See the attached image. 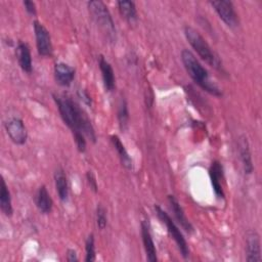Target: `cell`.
<instances>
[{
  "mask_svg": "<svg viewBox=\"0 0 262 262\" xmlns=\"http://www.w3.org/2000/svg\"><path fill=\"white\" fill-rule=\"evenodd\" d=\"M78 96L83 100L87 105H91V97L88 94V92L84 89H79L78 90Z\"/></svg>",
  "mask_w": 262,
  "mask_h": 262,
  "instance_id": "cell-27",
  "label": "cell"
},
{
  "mask_svg": "<svg viewBox=\"0 0 262 262\" xmlns=\"http://www.w3.org/2000/svg\"><path fill=\"white\" fill-rule=\"evenodd\" d=\"M34 32L36 38V45L38 53L41 56H51L52 54V42L48 30L38 20L33 23Z\"/></svg>",
  "mask_w": 262,
  "mask_h": 262,
  "instance_id": "cell-7",
  "label": "cell"
},
{
  "mask_svg": "<svg viewBox=\"0 0 262 262\" xmlns=\"http://www.w3.org/2000/svg\"><path fill=\"white\" fill-rule=\"evenodd\" d=\"M106 211L102 205H98L96 208V223L99 229H104L106 226Z\"/></svg>",
  "mask_w": 262,
  "mask_h": 262,
  "instance_id": "cell-24",
  "label": "cell"
},
{
  "mask_svg": "<svg viewBox=\"0 0 262 262\" xmlns=\"http://www.w3.org/2000/svg\"><path fill=\"white\" fill-rule=\"evenodd\" d=\"M209 175L212 183L213 190L217 198L223 199L224 198V191L221 184V179L223 178V168L222 165L218 161H214L210 167Z\"/></svg>",
  "mask_w": 262,
  "mask_h": 262,
  "instance_id": "cell-12",
  "label": "cell"
},
{
  "mask_svg": "<svg viewBox=\"0 0 262 262\" xmlns=\"http://www.w3.org/2000/svg\"><path fill=\"white\" fill-rule=\"evenodd\" d=\"M88 9L95 24L110 42H116V28L113 17L106 5L99 0H92L87 3Z\"/></svg>",
  "mask_w": 262,
  "mask_h": 262,
  "instance_id": "cell-3",
  "label": "cell"
},
{
  "mask_svg": "<svg viewBox=\"0 0 262 262\" xmlns=\"http://www.w3.org/2000/svg\"><path fill=\"white\" fill-rule=\"evenodd\" d=\"M155 210H156V213H157L158 217L161 219V221L163 223H165V225L168 229V232L170 233L172 238L175 241L182 257L187 258L189 256V249H188L187 243H186L185 238L183 237L181 231L179 230V228L175 224V222L171 219V217L159 205L155 206Z\"/></svg>",
  "mask_w": 262,
  "mask_h": 262,
  "instance_id": "cell-5",
  "label": "cell"
},
{
  "mask_svg": "<svg viewBox=\"0 0 262 262\" xmlns=\"http://www.w3.org/2000/svg\"><path fill=\"white\" fill-rule=\"evenodd\" d=\"M0 208L5 216L10 217L12 215L13 209L11 204L10 192L3 179L1 180V188H0Z\"/></svg>",
  "mask_w": 262,
  "mask_h": 262,
  "instance_id": "cell-20",
  "label": "cell"
},
{
  "mask_svg": "<svg viewBox=\"0 0 262 262\" xmlns=\"http://www.w3.org/2000/svg\"><path fill=\"white\" fill-rule=\"evenodd\" d=\"M141 237L143 243V248L146 254V259L149 262L157 261V250L155 247V243L150 233V227L146 220L141 221Z\"/></svg>",
  "mask_w": 262,
  "mask_h": 262,
  "instance_id": "cell-10",
  "label": "cell"
},
{
  "mask_svg": "<svg viewBox=\"0 0 262 262\" xmlns=\"http://www.w3.org/2000/svg\"><path fill=\"white\" fill-rule=\"evenodd\" d=\"M74 139L76 142V146L80 152H84L86 150V139L85 135L82 132H73Z\"/></svg>",
  "mask_w": 262,
  "mask_h": 262,
  "instance_id": "cell-25",
  "label": "cell"
},
{
  "mask_svg": "<svg viewBox=\"0 0 262 262\" xmlns=\"http://www.w3.org/2000/svg\"><path fill=\"white\" fill-rule=\"evenodd\" d=\"M53 99L57 105L62 121L72 132H82L85 136H88L95 142L96 135L92 124L80 106L68 96L53 95Z\"/></svg>",
  "mask_w": 262,
  "mask_h": 262,
  "instance_id": "cell-1",
  "label": "cell"
},
{
  "mask_svg": "<svg viewBox=\"0 0 262 262\" xmlns=\"http://www.w3.org/2000/svg\"><path fill=\"white\" fill-rule=\"evenodd\" d=\"M246 260L248 262H260L262 260L260 237L255 230H251L247 233Z\"/></svg>",
  "mask_w": 262,
  "mask_h": 262,
  "instance_id": "cell-9",
  "label": "cell"
},
{
  "mask_svg": "<svg viewBox=\"0 0 262 262\" xmlns=\"http://www.w3.org/2000/svg\"><path fill=\"white\" fill-rule=\"evenodd\" d=\"M75 73V69L64 62H58L54 66V78L60 86H70L74 81Z\"/></svg>",
  "mask_w": 262,
  "mask_h": 262,
  "instance_id": "cell-11",
  "label": "cell"
},
{
  "mask_svg": "<svg viewBox=\"0 0 262 262\" xmlns=\"http://www.w3.org/2000/svg\"><path fill=\"white\" fill-rule=\"evenodd\" d=\"M238 150H239V157H241V161L243 163L245 173L251 174L253 172L254 167H253L251 151H250V147H249V142L245 135H242L239 137Z\"/></svg>",
  "mask_w": 262,
  "mask_h": 262,
  "instance_id": "cell-15",
  "label": "cell"
},
{
  "mask_svg": "<svg viewBox=\"0 0 262 262\" xmlns=\"http://www.w3.org/2000/svg\"><path fill=\"white\" fill-rule=\"evenodd\" d=\"M15 55H16V58H17L20 69L24 72L31 74L32 70H33V63H32L31 51H30L28 44L24 43V42H19L16 46Z\"/></svg>",
  "mask_w": 262,
  "mask_h": 262,
  "instance_id": "cell-13",
  "label": "cell"
},
{
  "mask_svg": "<svg viewBox=\"0 0 262 262\" xmlns=\"http://www.w3.org/2000/svg\"><path fill=\"white\" fill-rule=\"evenodd\" d=\"M181 60L182 63L189 75V77L204 90L215 96H221L222 92L217 87V85L210 79L207 70L201 64L196 57L192 54L191 51L183 49L181 51Z\"/></svg>",
  "mask_w": 262,
  "mask_h": 262,
  "instance_id": "cell-2",
  "label": "cell"
},
{
  "mask_svg": "<svg viewBox=\"0 0 262 262\" xmlns=\"http://www.w3.org/2000/svg\"><path fill=\"white\" fill-rule=\"evenodd\" d=\"M5 130L11 141L15 144L21 145L27 141L28 132L21 119L12 118L8 120L5 123Z\"/></svg>",
  "mask_w": 262,
  "mask_h": 262,
  "instance_id": "cell-8",
  "label": "cell"
},
{
  "mask_svg": "<svg viewBox=\"0 0 262 262\" xmlns=\"http://www.w3.org/2000/svg\"><path fill=\"white\" fill-rule=\"evenodd\" d=\"M36 205L41 213L48 214L52 210L53 201L46 188L45 185L39 187L37 194H36Z\"/></svg>",
  "mask_w": 262,
  "mask_h": 262,
  "instance_id": "cell-17",
  "label": "cell"
},
{
  "mask_svg": "<svg viewBox=\"0 0 262 262\" xmlns=\"http://www.w3.org/2000/svg\"><path fill=\"white\" fill-rule=\"evenodd\" d=\"M184 35L190 46L195 50V52L204 61L215 69L220 68V60L218 56L213 52L210 45L195 29L189 26L184 27Z\"/></svg>",
  "mask_w": 262,
  "mask_h": 262,
  "instance_id": "cell-4",
  "label": "cell"
},
{
  "mask_svg": "<svg viewBox=\"0 0 262 262\" xmlns=\"http://www.w3.org/2000/svg\"><path fill=\"white\" fill-rule=\"evenodd\" d=\"M86 178H87V181H88V184H89L90 188H91L94 192H97L98 186H97V181H96V178H95L94 174H93L91 171H88V172L86 173Z\"/></svg>",
  "mask_w": 262,
  "mask_h": 262,
  "instance_id": "cell-26",
  "label": "cell"
},
{
  "mask_svg": "<svg viewBox=\"0 0 262 262\" xmlns=\"http://www.w3.org/2000/svg\"><path fill=\"white\" fill-rule=\"evenodd\" d=\"M98 63L104 88L106 89V91H113L115 89V73L111 63L102 55L99 57Z\"/></svg>",
  "mask_w": 262,
  "mask_h": 262,
  "instance_id": "cell-16",
  "label": "cell"
},
{
  "mask_svg": "<svg viewBox=\"0 0 262 262\" xmlns=\"http://www.w3.org/2000/svg\"><path fill=\"white\" fill-rule=\"evenodd\" d=\"M118 121L119 126L122 131H125L128 127L129 122V112H128V105L124 98L120 100L119 106H118Z\"/></svg>",
  "mask_w": 262,
  "mask_h": 262,
  "instance_id": "cell-22",
  "label": "cell"
},
{
  "mask_svg": "<svg viewBox=\"0 0 262 262\" xmlns=\"http://www.w3.org/2000/svg\"><path fill=\"white\" fill-rule=\"evenodd\" d=\"M210 4L222 19V21L229 28H236L239 24L237 14L234 10V6L231 1L228 0H216L211 1Z\"/></svg>",
  "mask_w": 262,
  "mask_h": 262,
  "instance_id": "cell-6",
  "label": "cell"
},
{
  "mask_svg": "<svg viewBox=\"0 0 262 262\" xmlns=\"http://www.w3.org/2000/svg\"><path fill=\"white\" fill-rule=\"evenodd\" d=\"M111 141H112L114 147L116 148V150L118 151L123 166L127 169H132V159L130 158L128 151L126 150V148H125L124 144L122 143L120 137L118 135H112L111 136Z\"/></svg>",
  "mask_w": 262,
  "mask_h": 262,
  "instance_id": "cell-21",
  "label": "cell"
},
{
  "mask_svg": "<svg viewBox=\"0 0 262 262\" xmlns=\"http://www.w3.org/2000/svg\"><path fill=\"white\" fill-rule=\"evenodd\" d=\"M168 201H169V204H170V207L174 213V216L176 218V220L179 222L180 226L185 230L187 231L188 233L192 232L193 231V227L191 225V223L188 221V219L186 218L179 202L177 201V199L174 196V195H168Z\"/></svg>",
  "mask_w": 262,
  "mask_h": 262,
  "instance_id": "cell-14",
  "label": "cell"
},
{
  "mask_svg": "<svg viewBox=\"0 0 262 262\" xmlns=\"http://www.w3.org/2000/svg\"><path fill=\"white\" fill-rule=\"evenodd\" d=\"M121 15L130 24H133L137 19V10L135 3L129 0H121L117 2Z\"/></svg>",
  "mask_w": 262,
  "mask_h": 262,
  "instance_id": "cell-19",
  "label": "cell"
},
{
  "mask_svg": "<svg viewBox=\"0 0 262 262\" xmlns=\"http://www.w3.org/2000/svg\"><path fill=\"white\" fill-rule=\"evenodd\" d=\"M24 6H25L28 13H30L32 15L36 14V5L33 1H29V0L24 1Z\"/></svg>",
  "mask_w": 262,
  "mask_h": 262,
  "instance_id": "cell-28",
  "label": "cell"
},
{
  "mask_svg": "<svg viewBox=\"0 0 262 262\" xmlns=\"http://www.w3.org/2000/svg\"><path fill=\"white\" fill-rule=\"evenodd\" d=\"M54 182H55L56 191L60 201L66 202L69 196V185H68L67 175L61 168H58L54 172Z\"/></svg>",
  "mask_w": 262,
  "mask_h": 262,
  "instance_id": "cell-18",
  "label": "cell"
},
{
  "mask_svg": "<svg viewBox=\"0 0 262 262\" xmlns=\"http://www.w3.org/2000/svg\"><path fill=\"white\" fill-rule=\"evenodd\" d=\"M67 260L69 262H75L78 260V256H77V253L75 250L73 249H69L68 252H67Z\"/></svg>",
  "mask_w": 262,
  "mask_h": 262,
  "instance_id": "cell-29",
  "label": "cell"
},
{
  "mask_svg": "<svg viewBox=\"0 0 262 262\" xmlns=\"http://www.w3.org/2000/svg\"><path fill=\"white\" fill-rule=\"evenodd\" d=\"M85 251H86V262H93L96 258L95 255V246H94V236L93 234H89L85 242Z\"/></svg>",
  "mask_w": 262,
  "mask_h": 262,
  "instance_id": "cell-23",
  "label": "cell"
}]
</instances>
